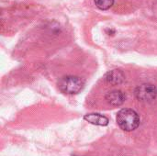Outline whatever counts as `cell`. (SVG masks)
Returning a JSON list of instances; mask_svg holds the SVG:
<instances>
[{"label":"cell","instance_id":"obj_1","mask_svg":"<svg viewBox=\"0 0 157 156\" xmlns=\"http://www.w3.org/2000/svg\"><path fill=\"white\" fill-rule=\"evenodd\" d=\"M117 122L120 128L125 131H132L140 125L138 113L132 108H122L117 114Z\"/></svg>","mask_w":157,"mask_h":156},{"label":"cell","instance_id":"obj_2","mask_svg":"<svg viewBox=\"0 0 157 156\" xmlns=\"http://www.w3.org/2000/svg\"><path fill=\"white\" fill-rule=\"evenodd\" d=\"M58 86L62 92L68 95H74L83 88L84 81L75 75H66L60 79Z\"/></svg>","mask_w":157,"mask_h":156},{"label":"cell","instance_id":"obj_3","mask_svg":"<svg viewBox=\"0 0 157 156\" xmlns=\"http://www.w3.org/2000/svg\"><path fill=\"white\" fill-rule=\"evenodd\" d=\"M135 97L142 102H152L157 97V87L152 84H142L135 89Z\"/></svg>","mask_w":157,"mask_h":156},{"label":"cell","instance_id":"obj_4","mask_svg":"<svg viewBox=\"0 0 157 156\" xmlns=\"http://www.w3.org/2000/svg\"><path fill=\"white\" fill-rule=\"evenodd\" d=\"M105 98L109 105L119 107L125 102L126 96L121 90H112L106 94Z\"/></svg>","mask_w":157,"mask_h":156},{"label":"cell","instance_id":"obj_5","mask_svg":"<svg viewBox=\"0 0 157 156\" xmlns=\"http://www.w3.org/2000/svg\"><path fill=\"white\" fill-rule=\"evenodd\" d=\"M105 81L112 86H118L122 84L125 81V75L124 74L119 70V69H114L109 71V73L106 74L105 75Z\"/></svg>","mask_w":157,"mask_h":156},{"label":"cell","instance_id":"obj_6","mask_svg":"<svg viewBox=\"0 0 157 156\" xmlns=\"http://www.w3.org/2000/svg\"><path fill=\"white\" fill-rule=\"evenodd\" d=\"M84 120L90 124L97 126H107L109 124V119L99 113H90L84 116Z\"/></svg>","mask_w":157,"mask_h":156},{"label":"cell","instance_id":"obj_7","mask_svg":"<svg viewBox=\"0 0 157 156\" xmlns=\"http://www.w3.org/2000/svg\"><path fill=\"white\" fill-rule=\"evenodd\" d=\"M95 5L101 10H108L114 5V0H94Z\"/></svg>","mask_w":157,"mask_h":156}]
</instances>
